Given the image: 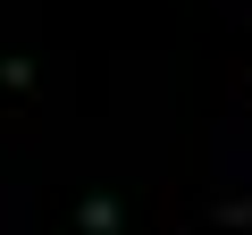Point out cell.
<instances>
[{"mask_svg":"<svg viewBox=\"0 0 252 235\" xmlns=\"http://www.w3.org/2000/svg\"><path fill=\"white\" fill-rule=\"evenodd\" d=\"M76 218H84V235H118V202H109V193H93Z\"/></svg>","mask_w":252,"mask_h":235,"instance_id":"obj_1","label":"cell"}]
</instances>
